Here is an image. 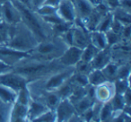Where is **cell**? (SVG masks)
I'll use <instances>...</instances> for the list:
<instances>
[{
  "label": "cell",
  "mask_w": 131,
  "mask_h": 122,
  "mask_svg": "<svg viewBox=\"0 0 131 122\" xmlns=\"http://www.w3.org/2000/svg\"><path fill=\"white\" fill-rule=\"evenodd\" d=\"M130 76V66L129 63L118 65V73H117V79H129Z\"/></svg>",
  "instance_id": "obj_30"
},
{
  "label": "cell",
  "mask_w": 131,
  "mask_h": 122,
  "mask_svg": "<svg viewBox=\"0 0 131 122\" xmlns=\"http://www.w3.org/2000/svg\"><path fill=\"white\" fill-rule=\"evenodd\" d=\"M98 51L99 49H96L93 45H92L91 43L88 44L84 49H83L82 55H81V60L86 63H91V61L93 59V58L95 57V55L97 54Z\"/></svg>",
  "instance_id": "obj_25"
},
{
  "label": "cell",
  "mask_w": 131,
  "mask_h": 122,
  "mask_svg": "<svg viewBox=\"0 0 131 122\" xmlns=\"http://www.w3.org/2000/svg\"><path fill=\"white\" fill-rule=\"evenodd\" d=\"M106 34V39H107V42H108V46L109 47H112L114 45H117L119 42H121V37L120 34L114 32L111 30H109L108 31L105 32Z\"/></svg>",
  "instance_id": "obj_31"
},
{
  "label": "cell",
  "mask_w": 131,
  "mask_h": 122,
  "mask_svg": "<svg viewBox=\"0 0 131 122\" xmlns=\"http://www.w3.org/2000/svg\"><path fill=\"white\" fill-rule=\"evenodd\" d=\"M88 84L92 86H97L106 82V78L101 69H93L87 75Z\"/></svg>",
  "instance_id": "obj_21"
},
{
  "label": "cell",
  "mask_w": 131,
  "mask_h": 122,
  "mask_svg": "<svg viewBox=\"0 0 131 122\" xmlns=\"http://www.w3.org/2000/svg\"><path fill=\"white\" fill-rule=\"evenodd\" d=\"M31 101V95H30L29 90H28L27 86L20 89L17 92V96H16V102L17 103L22 104V105L28 106L29 102Z\"/></svg>",
  "instance_id": "obj_28"
},
{
  "label": "cell",
  "mask_w": 131,
  "mask_h": 122,
  "mask_svg": "<svg viewBox=\"0 0 131 122\" xmlns=\"http://www.w3.org/2000/svg\"><path fill=\"white\" fill-rule=\"evenodd\" d=\"M57 14L64 22L68 24H75L77 20L75 6L73 1L70 0H61L57 7Z\"/></svg>",
  "instance_id": "obj_9"
},
{
  "label": "cell",
  "mask_w": 131,
  "mask_h": 122,
  "mask_svg": "<svg viewBox=\"0 0 131 122\" xmlns=\"http://www.w3.org/2000/svg\"><path fill=\"white\" fill-rule=\"evenodd\" d=\"M68 46L61 36L52 35L39 41L36 47L29 52V57L42 61H52L58 59Z\"/></svg>",
  "instance_id": "obj_3"
},
{
  "label": "cell",
  "mask_w": 131,
  "mask_h": 122,
  "mask_svg": "<svg viewBox=\"0 0 131 122\" xmlns=\"http://www.w3.org/2000/svg\"><path fill=\"white\" fill-rule=\"evenodd\" d=\"M12 70H13V66H9V65L6 64L5 62L0 60V75H3V74L7 73L9 71H12Z\"/></svg>",
  "instance_id": "obj_35"
},
{
  "label": "cell",
  "mask_w": 131,
  "mask_h": 122,
  "mask_svg": "<svg viewBox=\"0 0 131 122\" xmlns=\"http://www.w3.org/2000/svg\"><path fill=\"white\" fill-rule=\"evenodd\" d=\"M86 1H87V2H89L90 4L93 6V7L97 6L98 5H100L101 3L102 2V0H86Z\"/></svg>",
  "instance_id": "obj_40"
},
{
  "label": "cell",
  "mask_w": 131,
  "mask_h": 122,
  "mask_svg": "<svg viewBox=\"0 0 131 122\" xmlns=\"http://www.w3.org/2000/svg\"><path fill=\"white\" fill-rule=\"evenodd\" d=\"M111 14H112L113 18L118 21L122 25L127 26L131 24V12H128L118 6L111 11Z\"/></svg>",
  "instance_id": "obj_18"
},
{
  "label": "cell",
  "mask_w": 131,
  "mask_h": 122,
  "mask_svg": "<svg viewBox=\"0 0 131 122\" xmlns=\"http://www.w3.org/2000/svg\"><path fill=\"white\" fill-rule=\"evenodd\" d=\"M118 65L114 62H110L103 68H102V72L103 73L106 80L110 82H114L117 79V73H118Z\"/></svg>",
  "instance_id": "obj_22"
},
{
  "label": "cell",
  "mask_w": 131,
  "mask_h": 122,
  "mask_svg": "<svg viewBox=\"0 0 131 122\" xmlns=\"http://www.w3.org/2000/svg\"><path fill=\"white\" fill-rule=\"evenodd\" d=\"M110 62H111V48L107 47L97 52L91 61V66L93 69H102Z\"/></svg>",
  "instance_id": "obj_14"
},
{
  "label": "cell",
  "mask_w": 131,
  "mask_h": 122,
  "mask_svg": "<svg viewBox=\"0 0 131 122\" xmlns=\"http://www.w3.org/2000/svg\"><path fill=\"white\" fill-rule=\"evenodd\" d=\"M12 104H8L0 100V122H9L12 113Z\"/></svg>",
  "instance_id": "obj_26"
},
{
  "label": "cell",
  "mask_w": 131,
  "mask_h": 122,
  "mask_svg": "<svg viewBox=\"0 0 131 122\" xmlns=\"http://www.w3.org/2000/svg\"><path fill=\"white\" fill-rule=\"evenodd\" d=\"M45 0H31V4H30V7L33 10H36L40 6H42Z\"/></svg>",
  "instance_id": "obj_37"
},
{
  "label": "cell",
  "mask_w": 131,
  "mask_h": 122,
  "mask_svg": "<svg viewBox=\"0 0 131 122\" xmlns=\"http://www.w3.org/2000/svg\"><path fill=\"white\" fill-rule=\"evenodd\" d=\"M16 1H19V2L23 3L28 6H30V4H31V0H16Z\"/></svg>",
  "instance_id": "obj_41"
},
{
  "label": "cell",
  "mask_w": 131,
  "mask_h": 122,
  "mask_svg": "<svg viewBox=\"0 0 131 122\" xmlns=\"http://www.w3.org/2000/svg\"><path fill=\"white\" fill-rule=\"evenodd\" d=\"M114 114V110L112 109L111 102H107L102 104V108L100 110V117L99 121L101 122H109Z\"/></svg>",
  "instance_id": "obj_23"
},
{
  "label": "cell",
  "mask_w": 131,
  "mask_h": 122,
  "mask_svg": "<svg viewBox=\"0 0 131 122\" xmlns=\"http://www.w3.org/2000/svg\"><path fill=\"white\" fill-rule=\"evenodd\" d=\"M95 101L93 99L90 98L88 97L87 95L84 96L83 98H81L80 100L77 101L75 102H74V107H75V113L77 115H81L83 112H84L85 110H87L88 109L93 106V102Z\"/></svg>",
  "instance_id": "obj_20"
},
{
  "label": "cell",
  "mask_w": 131,
  "mask_h": 122,
  "mask_svg": "<svg viewBox=\"0 0 131 122\" xmlns=\"http://www.w3.org/2000/svg\"><path fill=\"white\" fill-rule=\"evenodd\" d=\"M89 37H90V43L94 46L96 49H98L99 50L109 47L108 46L105 32H102V31H99L95 30V31H90Z\"/></svg>",
  "instance_id": "obj_17"
},
{
  "label": "cell",
  "mask_w": 131,
  "mask_h": 122,
  "mask_svg": "<svg viewBox=\"0 0 131 122\" xmlns=\"http://www.w3.org/2000/svg\"><path fill=\"white\" fill-rule=\"evenodd\" d=\"M112 109L114 112H118V111H122L124 107L126 106L125 101H124L123 94H118V93H115L114 96L111 99L110 101Z\"/></svg>",
  "instance_id": "obj_27"
},
{
  "label": "cell",
  "mask_w": 131,
  "mask_h": 122,
  "mask_svg": "<svg viewBox=\"0 0 131 122\" xmlns=\"http://www.w3.org/2000/svg\"><path fill=\"white\" fill-rule=\"evenodd\" d=\"M16 91L4 85V84H0V100L2 102L13 105L16 102Z\"/></svg>",
  "instance_id": "obj_19"
},
{
  "label": "cell",
  "mask_w": 131,
  "mask_h": 122,
  "mask_svg": "<svg viewBox=\"0 0 131 122\" xmlns=\"http://www.w3.org/2000/svg\"><path fill=\"white\" fill-rule=\"evenodd\" d=\"M75 73V66L64 68L45 77L27 83V88L30 93L40 91H57Z\"/></svg>",
  "instance_id": "obj_5"
},
{
  "label": "cell",
  "mask_w": 131,
  "mask_h": 122,
  "mask_svg": "<svg viewBox=\"0 0 131 122\" xmlns=\"http://www.w3.org/2000/svg\"><path fill=\"white\" fill-rule=\"evenodd\" d=\"M29 56V53L13 49L6 45H0V60L9 66H14L16 63Z\"/></svg>",
  "instance_id": "obj_10"
},
{
  "label": "cell",
  "mask_w": 131,
  "mask_h": 122,
  "mask_svg": "<svg viewBox=\"0 0 131 122\" xmlns=\"http://www.w3.org/2000/svg\"><path fill=\"white\" fill-rule=\"evenodd\" d=\"M1 19L8 25H15L18 23L22 22L20 11L11 0H8L2 5Z\"/></svg>",
  "instance_id": "obj_7"
},
{
  "label": "cell",
  "mask_w": 131,
  "mask_h": 122,
  "mask_svg": "<svg viewBox=\"0 0 131 122\" xmlns=\"http://www.w3.org/2000/svg\"><path fill=\"white\" fill-rule=\"evenodd\" d=\"M61 2V0H45L43 3V5L49 6H53V7H58L59 3Z\"/></svg>",
  "instance_id": "obj_38"
},
{
  "label": "cell",
  "mask_w": 131,
  "mask_h": 122,
  "mask_svg": "<svg viewBox=\"0 0 131 122\" xmlns=\"http://www.w3.org/2000/svg\"><path fill=\"white\" fill-rule=\"evenodd\" d=\"M6 1H8V0H0V4L3 5L5 2H6Z\"/></svg>",
  "instance_id": "obj_42"
},
{
  "label": "cell",
  "mask_w": 131,
  "mask_h": 122,
  "mask_svg": "<svg viewBox=\"0 0 131 122\" xmlns=\"http://www.w3.org/2000/svg\"><path fill=\"white\" fill-rule=\"evenodd\" d=\"M102 3L109 8L111 11L119 6V0H102Z\"/></svg>",
  "instance_id": "obj_34"
},
{
  "label": "cell",
  "mask_w": 131,
  "mask_h": 122,
  "mask_svg": "<svg viewBox=\"0 0 131 122\" xmlns=\"http://www.w3.org/2000/svg\"><path fill=\"white\" fill-rule=\"evenodd\" d=\"M112 20H113L112 14H111V11H110L109 13H107L102 19H101L100 22L97 24L95 30L99 31H102V32H106V31H108L109 30H111Z\"/></svg>",
  "instance_id": "obj_24"
},
{
  "label": "cell",
  "mask_w": 131,
  "mask_h": 122,
  "mask_svg": "<svg viewBox=\"0 0 131 122\" xmlns=\"http://www.w3.org/2000/svg\"><path fill=\"white\" fill-rule=\"evenodd\" d=\"M38 42L39 40L34 33L24 23L20 22L15 25H11L9 38L4 45L15 50L29 53Z\"/></svg>",
  "instance_id": "obj_4"
},
{
  "label": "cell",
  "mask_w": 131,
  "mask_h": 122,
  "mask_svg": "<svg viewBox=\"0 0 131 122\" xmlns=\"http://www.w3.org/2000/svg\"><path fill=\"white\" fill-rule=\"evenodd\" d=\"M113 83L115 86V92L118 94H123L127 90L130 88L129 79H116Z\"/></svg>",
  "instance_id": "obj_29"
},
{
  "label": "cell",
  "mask_w": 131,
  "mask_h": 122,
  "mask_svg": "<svg viewBox=\"0 0 131 122\" xmlns=\"http://www.w3.org/2000/svg\"><path fill=\"white\" fill-rule=\"evenodd\" d=\"M116 93L114 83L106 81L102 84L94 86V100L101 103L110 102Z\"/></svg>",
  "instance_id": "obj_12"
},
{
  "label": "cell",
  "mask_w": 131,
  "mask_h": 122,
  "mask_svg": "<svg viewBox=\"0 0 131 122\" xmlns=\"http://www.w3.org/2000/svg\"><path fill=\"white\" fill-rule=\"evenodd\" d=\"M119 7L131 12V0H119Z\"/></svg>",
  "instance_id": "obj_36"
},
{
  "label": "cell",
  "mask_w": 131,
  "mask_h": 122,
  "mask_svg": "<svg viewBox=\"0 0 131 122\" xmlns=\"http://www.w3.org/2000/svg\"><path fill=\"white\" fill-rule=\"evenodd\" d=\"M89 32L84 26L81 24H74L72 27V38L71 45L83 49L90 44Z\"/></svg>",
  "instance_id": "obj_11"
},
{
  "label": "cell",
  "mask_w": 131,
  "mask_h": 122,
  "mask_svg": "<svg viewBox=\"0 0 131 122\" xmlns=\"http://www.w3.org/2000/svg\"><path fill=\"white\" fill-rule=\"evenodd\" d=\"M1 11H2V5L0 4V17H1Z\"/></svg>",
  "instance_id": "obj_43"
},
{
  "label": "cell",
  "mask_w": 131,
  "mask_h": 122,
  "mask_svg": "<svg viewBox=\"0 0 131 122\" xmlns=\"http://www.w3.org/2000/svg\"><path fill=\"white\" fill-rule=\"evenodd\" d=\"M27 80L15 71H9L0 75V84H4L15 91L18 92L20 89L27 85Z\"/></svg>",
  "instance_id": "obj_8"
},
{
  "label": "cell",
  "mask_w": 131,
  "mask_h": 122,
  "mask_svg": "<svg viewBox=\"0 0 131 122\" xmlns=\"http://www.w3.org/2000/svg\"><path fill=\"white\" fill-rule=\"evenodd\" d=\"M50 110L45 104L42 102H39V101L33 100L31 98V101L28 105V113H27V119L28 121L32 120L34 118H38V117L43 115L47 111Z\"/></svg>",
  "instance_id": "obj_16"
},
{
  "label": "cell",
  "mask_w": 131,
  "mask_h": 122,
  "mask_svg": "<svg viewBox=\"0 0 131 122\" xmlns=\"http://www.w3.org/2000/svg\"><path fill=\"white\" fill-rule=\"evenodd\" d=\"M73 3L77 15V20L75 23L81 24L91 15L94 7L86 0H74Z\"/></svg>",
  "instance_id": "obj_15"
},
{
  "label": "cell",
  "mask_w": 131,
  "mask_h": 122,
  "mask_svg": "<svg viewBox=\"0 0 131 122\" xmlns=\"http://www.w3.org/2000/svg\"><path fill=\"white\" fill-rule=\"evenodd\" d=\"M64 68L67 66L60 64L58 59L42 61L31 58L28 56L13 66V71L24 76L29 83L47 76Z\"/></svg>",
  "instance_id": "obj_1"
},
{
  "label": "cell",
  "mask_w": 131,
  "mask_h": 122,
  "mask_svg": "<svg viewBox=\"0 0 131 122\" xmlns=\"http://www.w3.org/2000/svg\"><path fill=\"white\" fill-rule=\"evenodd\" d=\"M70 1H74V0H70Z\"/></svg>",
  "instance_id": "obj_45"
},
{
  "label": "cell",
  "mask_w": 131,
  "mask_h": 122,
  "mask_svg": "<svg viewBox=\"0 0 131 122\" xmlns=\"http://www.w3.org/2000/svg\"><path fill=\"white\" fill-rule=\"evenodd\" d=\"M55 121V111L49 110L43 115L34 118L32 120H30L28 122H54Z\"/></svg>",
  "instance_id": "obj_33"
},
{
  "label": "cell",
  "mask_w": 131,
  "mask_h": 122,
  "mask_svg": "<svg viewBox=\"0 0 131 122\" xmlns=\"http://www.w3.org/2000/svg\"><path fill=\"white\" fill-rule=\"evenodd\" d=\"M2 22V19H1V17H0V23Z\"/></svg>",
  "instance_id": "obj_44"
},
{
  "label": "cell",
  "mask_w": 131,
  "mask_h": 122,
  "mask_svg": "<svg viewBox=\"0 0 131 122\" xmlns=\"http://www.w3.org/2000/svg\"><path fill=\"white\" fill-rule=\"evenodd\" d=\"M54 122H68L75 113L74 104L68 98L62 99L55 109Z\"/></svg>",
  "instance_id": "obj_6"
},
{
  "label": "cell",
  "mask_w": 131,
  "mask_h": 122,
  "mask_svg": "<svg viewBox=\"0 0 131 122\" xmlns=\"http://www.w3.org/2000/svg\"><path fill=\"white\" fill-rule=\"evenodd\" d=\"M34 11L36 12L40 16L45 17V16L51 15H54V14H57V8L53 7V6H46V5H42V6H40V7L37 8Z\"/></svg>",
  "instance_id": "obj_32"
},
{
  "label": "cell",
  "mask_w": 131,
  "mask_h": 122,
  "mask_svg": "<svg viewBox=\"0 0 131 122\" xmlns=\"http://www.w3.org/2000/svg\"><path fill=\"white\" fill-rule=\"evenodd\" d=\"M82 50L83 49L75 47V46H68L65 52L58 58V61L60 64L67 68L75 66L81 60Z\"/></svg>",
  "instance_id": "obj_13"
},
{
  "label": "cell",
  "mask_w": 131,
  "mask_h": 122,
  "mask_svg": "<svg viewBox=\"0 0 131 122\" xmlns=\"http://www.w3.org/2000/svg\"><path fill=\"white\" fill-rule=\"evenodd\" d=\"M11 1L20 11L22 22L34 33L39 41L55 35L53 32L52 26L48 24L34 10L16 0H11Z\"/></svg>",
  "instance_id": "obj_2"
},
{
  "label": "cell",
  "mask_w": 131,
  "mask_h": 122,
  "mask_svg": "<svg viewBox=\"0 0 131 122\" xmlns=\"http://www.w3.org/2000/svg\"><path fill=\"white\" fill-rule=\"evenodd\" d=\"M68 122H84V120L81 118V117L77 114H75Z\"/></svg>",
  "instance_id": "obj_39"
}]
</instances>
